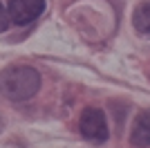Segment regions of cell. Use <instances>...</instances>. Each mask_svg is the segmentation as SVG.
Instances as JSON below:
<instances>
[{
  "label": "cell",
  "instance_id": "277c9868",
  "mask_svg": "<svg viewBox=\"0 0 150 148\" xmlns=\"http://www.w3.org/2000/svg\"><path fill=\"white\" fill-rule=\"evenodd\" d=\"M130 144L137 148H148L150 146V110H141L132 123L130 130Z\"/></svg>",
  "mask_w": 150,
  "mask_h": 148
},
{
  "label": "cell",
  "instance_id": "7a4b0ae2",
  "mask_svg": "<svg viewBox=\"0 0 150 148\" xmlns=\"http://www.w3.org/2000/svg\"><path fill=\"white\" fill-rule=\"evenodd\" d=\"M79 132L88 142H105L108 135H110L105 112L101 110V108H88V110H83L81 119H79Z\"/></svg>",
  "mask_w": 150,
  "mask_h": 148
},
{
  "label": "cell",
  "instance_id": "6da1fadb",
  "mask_svg": "<svg viewBox=\"0 0 150 148\" xmlns=\"http://www.w3.org/2000/svg\"><path fill=\"white\" fill-rule=\"evenodd\" d=\"M40 90V74L29 65H11L0 72V94L9 101H27Z\"/></svg>",
  "mask_w": 150,
  "mask_h": 148
},
{
  "label": "cell",
  "instance_id": "8992f818",
  "mask_svg": "<svg viewBox=\"0 0 150 148\" xmlns=\"http://www.w3.org/2000/svg\"><path fill=\"white\" fill-rule=\"evenodd\" d=\"M9 23H11V18H9V11H7L5 5L0 2V31H5L7 27H9Z\"/></svg>",
  "mask_w": 150,
  "mask_h": 148
},
{
  "label": "cell",
  "instance_id": "5b68a950",
  "mask_svg": "<svg viewBox=\"0 0 150 148\" xmlns=\"http://www.w3.org/2000/svg\"><path fill=\"white\" fill-rule=\"evenodd\" d=\"M132 25L139 34H150V0L141 2L132 14Z\"/></svg>",
  "mask_w": 150,
  "mask_h": 148
},
{
  "label": "cell",
  "instance_id": "52a82bcc",
  "mask_svg": "<svg viewBox=\"0 0 150 148\" xmlns=\"http://www.w3.org/2000/svg\"><path fill=\"white\" fill-rule=\"evenodd\" d=\"M2 126H5V121H2V117H0V130H2Z\"/></svg>",
  "mask_w": 150,
  "mask_h": 148
},
{
  "label": "cell",
  "instance_id": "3957f363",
  "mask_svg": "<svg viewBox=\"0 0 150 148\" xmlns=\"http://www.w3.org/2000/svg\"><path fill=\"white\" fill-rule=\"evenodd\" d=\"M7 11L13 25H29L45 11V0H9Z\"/></svg>",
  "mask_w": 150,
  "mask_h": 148
}]
</instances>
